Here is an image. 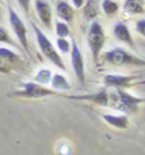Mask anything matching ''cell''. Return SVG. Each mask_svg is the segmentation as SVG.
I'll return each instance as SVG.
<instances>
[{
  "label": "cell",
  "instance_id": "obj_21",
  "mask_svg": "<svg viewBox=\"0 0 145 155\" xmlns=\"http://www.w3.org/2000/svg\"><path fill=\"white\" fill-rule=\"evenodd\" d=\"M56 45H57L59 50H60L61 53H64V54L70 53V48H71V45H70V42L66 40V38L59 37L57 40H56Z\"/></svg>",
  "mask_w": 145,
  "mask_h": 155
},
{
  "label": "cell",
  "instance_id": "obj_17",
  "mask_svg": "<svg viewBox=\"0 0 145 155\" xmlns=\"http://www.w3.org/2000/svg\"><path fill=\"white\" fill-rule=\"evenodd\" d=\"M83 14H84L85 19L91 21L94 19L98 15V4L96 0H88L84 5V9H83Z\"/></svg>",
  "mask_w": 145,
  "mask_h": 155
},
{
  "label": "cell",
  "instance_id": "obj_3",
  "mask_svg": "<svg viewBox=\"0 0 145 155\" xmlns=\"http://www.w3.org/2000/svg\"><path fill=\"white\" fill-rule=\"evenodd\" d=\"M33 30H35V34H36V38H37V44L40 46L42 54L46 57L50 62H51L54 65H56L57 68L60 69H66L65 64H64V60L63 58L60 57V54L56 51V49L54 48L52 42L48 40V37L43 34V32L38 28L36 25H33Z\"/></svg>",
  "mask_w": 145,
  "mask_h": 155
},
{
  "label": "cell",
  "instance_id": "obj_2",
  "mask_svg": "<svg viewBox=\"0 0 145 155\" xmlns=\"http://www.w3.org/2000/svg\"><path fill=\"white\" fill-rule=\"evenodd\" d=\"M13 97H22V99H41L47 96H60L59 91H55L52 88H47L45 85L36 84V82H24L22 87L18 90H14L8 94Z\"/></svg>",
  "mask_w": 145,
  "mask_h": 155
},
{
  "label": "cell",
  "instance_id": "obj_13",
  "mask_svg": "<svg viewBox=\"0 0 145 155\" xmlns=\"http://www.w3.org/2000/svg\"><path fill=\"white\" fill-rule=\"evenodd\" d=\"M113 34H115V36L119 38L120 41L125 42L129 46L134 48V40H132L131 32L129 30V27H127L126 25H124L122 22H119V23L115 25V27H113Z\"/></svg>",
  "mask_w": 145,
  "mask_h": 155
},
{
  "label": "cell",
  "instance_id": "obj_14",
  "mask_svg": "<svg viewBox=\"0 0 145 155\" xmlns=\"http://www.w3.org/2000/svg\"><path fill=\"white\" fill-rule=\"evenodd\" d=\"M56 13L61 19L64 22H68V23H70V22H72V19H74V8H72L69 3H66L65 0L57 2Z\"/></svg>",
  "mask_w": 145,
  "mask_h": 155
},
{
  "label": "cell",
  "instance_id": "obj_7",
  "mask_svg": "<svg viewBox=\"0 0 145 155\" xmlns=\"http://www.w3.org/2000/svg\"><path fill=\"white\" fill-rule=\"evenodd\" d=\"M117 92V109L124 110L125 113H137L140 105L144 103L143 97L134 96L126 90H116Z\"/></svg>",
  "mask_w": 145,
  "mask_h": 155
},
{
  "label": "cell",
  "instance_id": "obj_1",
  "mask_svg": "<svg viewBox=\"0 0 145 155\" xmlns=\"http://www.w3.org/2000/svg\"><path fill=\"white\" fill-rule=\"evenodd\" d=\"M102 63L110 64L113 67H144L145 60L122 48H115L112 50L106 51L101 57Z\"/></svg>",
  "mask_w": 145,
  "mask_h": 155
},
{
  "label": "cell",
  "instance_id": "obj_11",
  "mask_svg": "<svg viewBox=\"0 0 145 155\" xmlns=\"http://www.w3.org/2000/svg\"><path fill=\"white\" fill-rule=\"evenodd\" d=\"M35 7L37 15L40 18L41 23L46 27L47 30H51L52 27V10L50 4L46 0H35Z\"/></svg>",
  "mask_w": 145,
  "mask_h": 155
},
{
  "label": "cell",
  "instance_id": "obj_6",
  "mask_svg": "<svg viewBox=\"0 0 145 155\" xmlns=\"http://www.w3.org/2000/svg\"><path fill=\"white\" fill-rule=\"evenodd\" d=\"M9 13V23L12 26V30L14 32L15 37L18 38V41L20 42V45L23 46V49L29 54V44H28V36H27V28L26 25L23 23V21L19 18V15L17 14V12L13 8H8Z\"/></svg>",
  "mask_w": 145,
  "mask_h": 155
},
{
  "label": "cell",
  "instance_id": "obj_18",
  "mask_svg": "<svg viewBox=\"0 0 145 155\" xmlns=\"http://www.w3.org/2000/svg\"><path fill=\"white\" fill-rule=\"evenodd\" d=\"M51 77H52L51 71L47 68H42L38 71L37 74L35 76V82L36 84H40V85H46L51 81Z\"/></svg>",
  "mask_w": 145,
  "mask_h": 155
},
{
  "label": "cell",
  "instance_id": "obj_9",
  "mask_svg": "<svg viewBox=\"0 0 145 155\" xmlns=\"http://www.w3.org/2000/svg\"><path fill=\"white\" fill-rule=\"evenodd\" d=\"M143 78L141 76H122V74H107L103 78L106 87H113L116 90H126L136 85V80Z\"/></svg>",
  "mask_w": 145,
  "mask_h": 155
},
{
  "label": "cell",
  "instance_id": "obj_26",
  "mask_svg": "<svg viewBox=\"0 0 145 155\" xmlns=\"http://www.w3.org/2000/svg\"><path fill=\"white\" fill-rule=\"evenodd\" d=\"M0 17H2V2H0Z\"/></svg>",
  "mask_w": 145,
  "mask_h": 155
},
{
  "label": "cell",
  "instance_id": "obj_8",
  "mask_svg": "<svg viewBox=\"0 0 145 155\" xmlns=\"http://www.w3.org/2000/svg\"><path fill=\"white\" fill-rule=\"evenodd\" d=\"M23 67V60L17 53L7 48H0V72L9 73Z\"/></svg>",
  "mask_w": 145,
  "mask_h": 155
},
{
  "label": "cell",
  "instance_id": "obj_24",
  "mask_svg": "<svg viewBox=\"0 0 145 155\" xmlns=\"http://www.w3.org/2000/svg\"><path fill=\"white\" fill-rule=\"evenodd\" d=\"M18 4L22 7V9L24 10V12L28 14L29 13V7H31V0H17Z\"/></svg>",
  "mask_w": 145,
  "mask_h": 155
},
{
  "label": "cell",
  "instance_id": "obj_12",
  "mask_svg": "<svg viewBox=\"0 0 145 155\" xmlns=\"http://www.w3.org/2000/svg\"><path fill=\"white\" fill-rule=\"evenodd\" d=\"M102 118L107 122L110 126L117 130H127L130 126V120L127 115H113V114H102Z\"/></svg>",
  "mask_w": 145,
  "mask_h": 155
},
{
  "label": "cell",
  "instance_id": "obj_16",
  "mask_svg": "<svg viewBox=\"0 0 145 155\" xmlns=\"http://www.w3.org/2000/svg\"><path fill=\"white\" fill-rule=\"evenodd\" d=\"M124 9L130 14H143L144 13V0H126Z\"/></svg>",
  "mask_w": 145,
  "mask_h": 155
},
{
  "label": "cell",
  "instance_id": "obj_20",
  "mask_svg": "<svg viewBox=\"0 0 145 155\" xmlns=\"http://www.w3.org/2000/svg\"><path fill=\"white\" fill-rule=\"evenodd\" d=\"M56 35L63 38H66L70 35V28L65 22H60V21L56 22Z\"/></svg>",
  "mask_w": 145,
  "mask_h": 155
},
{
  "label": "cell",
  "instance_id": "obj_25",
  "mask_svg": "<svg viewBox=\"0 0 145 155\" xmlns=\"http://www.w3.org/2000/svg\"><path fill=\"white\" fill-rule=\"evenodd\" d=\"M70 2L72 3V5H74L75 8H82L83 5H84V0H70Z\"/></svg>",
  "mask_w": 145,
  "mask_h": 155
},
{
  "label": "cell",
  "instance_id": "obj_22",
  "mask_svg": "<svg viewBox=\"0 0 145 155\" xmlns=\"http://www.w3.org/2000/svg\"><path fill=\"white\" fill-rule=\"evenodd\" d=\"M0 42L8 44V45H14V41L10 38V35L8 34V31L2 26H0Z\"/></svg>",
  "mask_w": 145,
  "mask_h": 155
},
{
  "label": "cell",
  "instance_id": "obj_5",
  "mask_svg": "<svg viewBox=\"0 0 145 155\" xmlns=\"http://www.w3.org/2000/svg\"><path fill=\"white\" fill-rule=\"evenodd\" d=\"M87 41H88L89 49H91V53L93 55V60L96 63H98L99 55H101V51H102L104 42H106L104 31L98 22L94 21V22H92V25L89 26Z\"/></svg>",
  "mask_w": 145,
  "mask_h": 155
},
{
  "label": "cell",
  "instance_id": "obj_4",
  "mask_svg": "<svg viewBox=\"0 0 145 155\" xmlns=\"http://www.w3.org/2000/svg\"><path fill=\"white\" fill-rule=\"evenodd\" d=\"M69 100L76 101H88L99 107H116L117 105V92L110 94L106 88H102L96 94H87V95H65Z\"/></svg>",
  "mask_w": 145,
  "mask_h": 155
},
{
  "label": "cell",
  "instance_id": "obj_15",
  "mask_svg": "<svg viewBox=\"0 0 145 155\" xmlns=\"http://www.w3.org/2000/svg\"><path fill=\"white\" fill-rule=\"evenodd\" d=\"M50 82H51V85H52V90H55V91H69L71 88L69 81L60 73L52 74Z\"/></svg>",
  "mask_w": 145,
  "mask_h": 155
},
{
  "label": "cell",
  "instance_id": "obj_10",
  "mask_svg": "<svg viewBox=\"0 0 145 155\" xmlns=\"http://www.w3.org/2000/svg\"><path fill=\"white\" fill-rule=\"evenodd\" d=\"M70 53H71V65H72V69H74V72H75L76 78L80 84H84V80H85L84 60H83L80 49H79V46H78V44L75 41H72V44H71Z\"/></svg>",
  "mask_w": 145,
  "mask_h": 155
},
{
  "label": "cell",
  "instance_id": "obj_19",
  "mask_svg": "<svg viewBox=\"0 0 145 155\" xmlns=\"http://www.w3.org/2000/svg\"><path fill=\"white\" fill-rule=\"evenodd\" d=\"M102 8L103 12L106 13V15L108 17H112L117 12H119V4H117L115 0H103L102 2Z\"/></svg>",
  "mask_w": 145,
  "mask_h": 155
},
{
  "label": "cell",
  "instance_id": "obj_23",
  "mask_svg": "<svg viewBox=\"0 0 145 155\" xmlns=\"http://www.w3.org/2000/svg\"><path fill=\"white\" fill-rule=\"evenodd\" d=\"M135 30H136V31H137L141 36H144V35H145V21H144V19H140L139 22H136Z\"/></svg>",
  "mask_w": 145,
  "mask_h": 155
}]
</instances>
